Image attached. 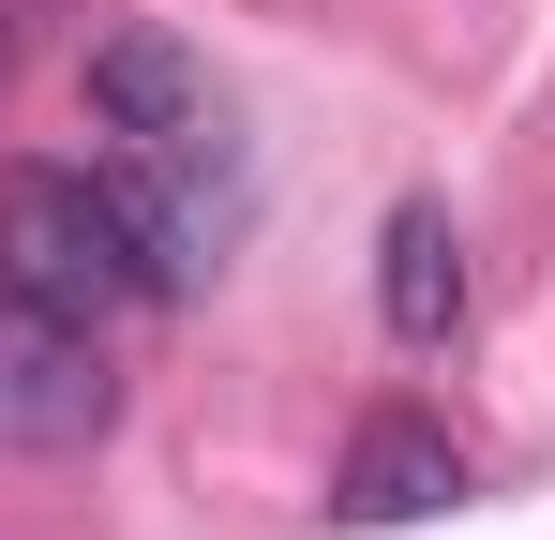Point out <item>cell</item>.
<instances>
[{"label":"cell","mask_w":555,"mask_h":540,"mask_svg":"<svg viewBox=\"0 0 555 540\" xmlns=\"http://www.w3.org/2000/svg\"><path fill=\"white\" fill-rule=\"evenodd\" d=\"M0 300L105 331L120 300H151V241L91 166H0Z\"/></svg>","instance_id":"obj_1"},{"label":"cell","mask_w":555,"mask_h":540,"mask_svg":"<svg viewBox=\"0 0 555 540\" xmlns=\"http://www.w3.org/2000/svg\"><path fill=\"white\" fill-rule=\"evenodd\" d=\"M375 316H390V346H451L465 331V241H451L436 195H405L375 226Z\"/></svg>","instance_id":"obj_4"},{"label":"cell","mask_w":555,"mask_h":540,"mask_svg":"<svg viewBox=\"0 0 555 540\" xmlns=\"http://www.w3.org/2000/svg\"><path fill=\"white\" fill-rule=\"evenodd\" d=\"M91 120L120 151H210V61L181 30H105L91 46Z\"/></svg>","instance_id":"obj_3"},{"label":"cell","mask_w":555,"mask_h":540,"mask_svg":"<svg viewBox=\"0 0 555 540\" xmlns=\"http://www.w3.org/2000/svg\"><path fill=\"white\" fill-rule=\"evenodd\" d=\"M451 496H465V450L436 436V421H361L346 480H331L346 526H421V511H451Z\"/></svg>","instance_id":"obj_5"},{"label":"cell","mask_w":555,"mask_h":540,"mask_svg":"<svg viewBox=\"0 0 555 540\" xmlns=\"http://www.w3.org/2000/svg\"><path fill=\"white\" fill-rule=\"evenodd\" d=\"M105 421H120L105 331H76V316H30V300H0V450H91Z\"/></svg>","instance_id":"obj_2"},{"label":"cell","mask_w":555,"mask_h":540,"mask_svg":"<svg viewBox=\"0 0 555 540\" xmlns=\"http://www.w3.org/2000/svg\"><path fill=\"white\" fill-rule=\"evenodd\" d=\"M0 76H15V15H0Z\"/></svg>","instance_id":"obj_6"}]
</instances>
